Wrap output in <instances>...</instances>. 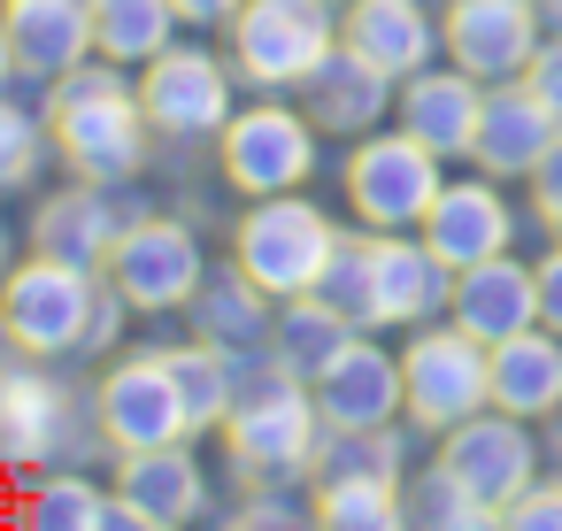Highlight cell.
<instances>
[{
    "mask_svg": "<svg viewBox=\"0 0 562 531\" xmlns=\"http://www.w3.org/2000/svg\"><path fill=\"white\" fill-rule=\"evenodd\" d=\"M232 523L262 531V523H316V485L308 477H255L232 500Z\"/></svg>",
    "mask_w": 562,
    "mask_h": 531,
    "instance_id": "d590c367",
    "label": "cell"
},
{
    "mask_svg": "<svg viewBox=\"0 0 562 531\" xmlns=\"http://www.w3.org/2000/svg\"><path fill=\"white\" fill-rule=\"evenodd\" d=\"M16 362V339H9V316H0V370H9Z\"/></svg>",
    "mask_w": 562,
    "mask_h": 531,
    "instance_id": "f6af8a7d",
    "label": "cell"
},
{
    "mask_svg": "<svg viewBox=\"0 0 562 531\" xmlns=\"http://www.w3.org/2000/svg\"><path fill=\"white\" fill-rule=\"evenodd\" d=\"M539 0H447L439 16V39H447V63H462L470 78L501 86V78H524L531 55H539Z\"/></svg>",
    "mask_w": 562,
    "mask_h": 531,
    "instance_id": "e0dca14e",
    "label": "cell"
},
{
    "mask_svg": "<svg viewBox=\"0 0 562 531\" xmlns=\"http://www.w3.org/2000/svg\"><path fill=\"white\" fill-rule=\"evenodd\" d=\"M331 47H339V0H247L224 39L247 93H301V78Z\"/></svg>",
    "mask_w": 562,
    "mask_h": 531,
    "instance_id": "8992f818",
    "label": "cell"
},
{
    "mask_svg": "<svg viewBox=\"0 0 562 531\" xmlns=\"http://www.w3.org/2000/svg\"><path fill=\"white\" fill-rule=\"evenodd\" d=\"M9 262H16V247H9V224H0V278H9Z\"/></svg>",
    "mask_w": 562,
    "mask_h": 531,
    "instance_id": "7dc6e473",
    "label": "cell"
},
{
    "mask_svg": "<svg viewBox=\"0 0 562 531\" xmlns=\"http://www.w3.org/2000/svg\"><path fill=\"white\" fill-rule=\"evenodd\" d=\"M308 385H316V408H324L331 431H362V423H401L408 416L401 347H378V331H355Z\"/></svg>",
    "mask_w": 562,
    "mask_h": 531,
    "instance_id": "9a60e30c",
    "label": "cell"
},
{
    "mask_svg": "<svg viewBox=\"0 0 562 531\" xmlns=\"http://www.w3.org/2000/svg\"><path fill=\"white\" fill-rule=\"evenodd\" d=\"M139 308L124 301V285L101 270V293H93V316H86V347L78 354H116V339H124V324H132Z\"/></svg>",
    "mask_w": 562,
    "mask_h": 531,
    "instance_id": "8d00e7d4",
    "label": "cell"
},
{
    "mask_svg": "<svg viewBox=\"0 0 562 531\" xmlns=\"http://www.w3.org/2000/svg\"><path fill=\"white\" fill-rule=\"evenodd\" d=\"M539 447H547V454H554V470H562V408H554V431H547Z\"/></svg>",
    "mask_w": 562,
    "mask_h": 531,
    "instance_id": "ee69618b",
    "label": "cell"
},
{
    "mask_svg": "<svg viewBox=\"0 0 562 531\" xmlns=\"http://www.w3.org/2000/svg\"><path fill=\"white\" fill-rule=\"evenodd\" d=\"M339 39H347L362 63H378L393 86L416 78V70H431V63L447 55L439 16L424 9V0H339Z\"/></svg>",
    "mask_w": 562,
    "mask_h": 531,
    "instance_id": "44dd1931",
    "label": "cell"
},
{
    "mask_svg": "<svg viewBox=\"0 0 562 531\" xmlns=\"http://www.w3.org/2000/svg\"><path fill=\"white\" fill-rule=\"evenodd\" d=\"M539 439H531V416H508V408H477V416H462V423H447L439 431V462L493 508V523L508 516V500L539 477Z\"/></svg>",
    "mask_w": 562,
    "mask_h": 531,
    "instance_id": "4fadbf2b",
    "label": "cell"
},
{
    "mask_svg": "<svg viewBox=\"0 0 562 531\" xmlns=\"http://www.w3.org/2000/svg\"><path fill=\"white\" fill-rule=\"evenodd\" d=\"M178 39V9L170 0H93V47L124 70L155 63Z\"/></svg>",
    "mask_w": 562,
    "mask_h": 531,
    "instance_id": "4dcf8cb0",
    "label": "cell"
},
{
    "mask_svg": "<svg viewBox=\"0 0 562 531\" xmlns=\"http://www.w3.org/2000/svg\"><path fill=\"white\" fill-rule=\"evenodd\" d=\"M554 109L524 86V78H501V86H485V109H477V147H470V162L485 170V178H531L539 170V155L554 147Z\"/></svg>",
    "mask_w": 562,
    "mask_h": 531,
    "instance_id": "cb8c5ba5",
    "label": "cell"
},
{
    "mask_svg": "<svg viewBox=\"0 0 562 531\" xmlns=\"http://www.w3.org/2000/svg\"><path fill=\"white\" fill-rule=\"evenodd\" d=\"M16 523L32 531H132L116 485L86 477V462H47L16 477Z\"/></svg>",
    "mask_w": 562,
    "mask_h": 531,
    "instance_id": "484cf974",
    "label": "cell"
},
{
    "mask_svg": "<svg viewBox=\"0 0 562 531\" xmlns=\"http://www.w3.org/2000/svg\"><path fill=\"white\" fill-rule=\"evenodd\" d=\"M16 86V47H9V16H0V93Z\"/></svg>",
    "mask_w": 562,
    "mask_h": 531,
    "instance_id": "7bdbcfd3",
    "label": "cell"
},
{
    "mask_svg": "<svg viewBox=\"0 0 562 531\" xmlns=\"http://www.w3.org/2000/svg\"><path fill=\"white\" fill-rule=\"evenodd\" d=\"M47 132H55V162L70 178H93V185H139L147 155H155V124H147V101H139V78L109 55L78 63L70 78L47 86Z\"/></svg>",
    "mask_w": 562,
    "mask_h": 531,
    "instance_id": "6da1fadb",
    "label": "cell"
},
{
    "mask_svg": "<svg viewBox=\"0 0 562 531\" xmlns=\"http://www.w3.org/2000/svg\"><path fill=\"white\" fill-rule=\"evenodd\" d=\"M416 231L431 239V255H439L447 270H470V262L508 255V239H516V208H508L501 178L477 170V178H447L439 201H431V216H424Z\"/></svg>",
    "mask_w": 562,
    "mask_h": 531,
    "instance_id": "ac0fdd59",
    "label": "cell"
},
{
    "mask_svg": "<svg viewBox=\"0 0 562 531\" xmlns=\"http://www.w3.org/2000/svg\"><path fill=\"white\" fill-rule=\"evenodd\" d=\"M447 316H454L470 339H485V347H501V339L531 331V324H539V278H531V262H516V255H493V262H470V270H454Z\"/></svg>",
    "mask_w": 562,
    "mask_h": 531,
    "instance_id": "d4e9b609",
    "label": "cell"
},
{
    "mask_svg": "<svg viewBox=\"0 0 562 531\" xmlns=\"http://www.w3.org/2000/svg\"><path fill=\"white\" fill-rule=\"evenodd\" d=\"M531 278H539V324H547V331H562V247H554V255H539V262H531Z\"/></svg>",
    "mask_w": 562,
    "mask_h": 531,
    "instance_id": "b9f144b4",
    "label": "cell"
},
{
    "mask_svg": "<svg viewBox=\"0 0 562 531\" xmlns=\"http://www.w3.org/2000/svg\"><path fill=\"white\" fill-rule=\"evenodd\" d=\"M339 185H347V208H355L362 231H416L431 216L439 185H447V155H431L401 124H378V132L347 139Z\"/></svg>",
    "mask_w": 562,
    "mask_h": 531,
    "instance_id": "5b68a950",
    "label": "cell"
},
{
    "mask_svg": "<svg viewBox=\"0 0 562 531\" xmlns=\"http://www.w3.org/2000/svg\"><path fill=\"white\" fill-rule=\"evenodd\" d=\"M531 216H539L547 231H562V132H554V147H547L539 170H531Z\"/></svg>",
    "mask_w": 562,
    "mask_h": 531,
    "instance_id": "f35d334b",
    "label": "cell"
},
{
    "mask_svg": "<svg viewBox=\"0 0 562 531\" xmlns=\"http://www.w3.org/2000/svg\"><path fill=\"white\" fill-rule=\"evenodd\" d=\"M539 16H547V32H562V0H539Z\"/></svg>",
    "mask_w": 562,
    "mask_h": 531,
    "instance_id": "bcb514c9",
    "label": "cell"
},
{
    "mask_svg": "<svg viewBox=\"0 0 562 531\" xmlns=\"http://www.w3.org/2000/svg\"><path fill=\"white\" fill-rule=\"evenodd\" d=\"M270 324H278V293H262L239 262L209 270L201 293L186 301V331H201L216 347H270Z\"/></svg>",
    "mask_w": 562,
    "mask_h": 531,
    "instance_id": "4316f807",
    "label": "cell"
},
{
    "mask_svg": "<svg viewBox=\"0 0 562 531\" xmlns=\"http://www.w3.org/2000/svg\"><path fill=\"white\" fill-rule=\"evenodd\" d=\"M316 147L324 132L308 124V109L293 93H255L232 109V124L216 132V170L239 201H262V193H301L316 178Z\"/></svg>",
    "mask_w": 562,
    "mask_h": 531,
    "instance_id": "277c9868",
    "label": "cell"
},
{
    "mask_svg": "<svg viewBox=\"0 0 562 531\" xmlns=\"http://www.w3.org/2000/svg\"><path fill=\"white\" fill-rule=\"evenodd\" d=\"M109 278L124 285V301H132L139 316H186V301H193L201 278H209L201 231H193L186 216H155V208H147V216L116 239Z\"/></svg>",
    "mask_w": 562,
    "mask_h": 531,
    "instance_id": "8fae6325",
    "label": "cell"
},
{
    "mask_svg": "<svg viewBox=\"0 0 562 531\" xmlns=\"http://www.w3.org/2000/svg\"><path fill=\"white\" fill-rule=\"evenodd\" d=\"M401 377H408V423H416V431H447V423L493 408V347L470 339L454 316L408 331Z\"/></svg>",
    "mask_w": 562,
    "mask_h": 531,
    "instance_id": "9c48e42d",
    "label": "cell"
},
{
    "mask_svg": "<svg viewBox=\"0 0 562 531\" xmlns=\"http://www.w3.org/2000/svg\"><path fill=\"white\" fill-rule=\"evenodd\" d=\"M408 416L401 423H362V431H331L324 423V447H316V462H308V485H324V477H408Z\"/></svg>",
    "mask_w": 562,
    "mask_h": 531,
    "instance_id": "f546056e",
    "label": "cell"
},
{
    "mask_svg": "<svg viewBox=\"0 0 562 531\" xmlns=\"http://www.w3.org/2000/svg\"><path fill=\"white\" fill-rule=\"evenodd\" d=\"M316 293H324L355 331H385V316H378V270H370V231H339V247H331Z\"/></svg>",
    "mask_w": 562,
    "mask_h": 531,
    "instance_id": "d6a6232c",
    "label": "cell"
},
{
    "mask_svg": "<svg viewBox=\"0 0 562 531\" xmlns=\"http://www.w3.org/2000/svg\"><path fill=\"white\" fill-rule=\"evenodd\" d=\"M170 9H178L186 32H232V16L247 9V0H170Z\"/></svg>",
    "mask_w": 562,
    "mask_h": 531,
    "instance_id": "60d3db41",
    "label": "cell"
},
{
    "mask_svg": "<svg viewBox=\"0 0 562 531\" xmlns=\"http://www.w3.org/2000/svg\"><path fill=\"white\" fill-rule=\"evenodd\" d=\"M47 147H55L47 109L16 101V93H0V193H24V185L47 170Z\"/></svg>",
    "mask_w": 562,
    "mask_h": 531,
    "instance_id": "e575fe53",
    "label": "cell"
},
{
    "mask_svg": "<svg viewBox=\"0 0 562 531\" xmlns=\"http://www.w3.org/2000/svg\"><path fill=\"white\" fill-rule=\"evenodd\" d=\"M139 78V101H147V124H155V139H170V147H193V139H216L224 124H232V86H239V70H232V55L224 47H186V39H170L155 63H139L132 70Z\"/></svg>",
    "mask_w": 562,
    "mask_h": 531,
    "instance_id": "30bf717a",
    "label": "cell"
},
{
    "mask_svg": "<svg viewBox=\"0 0 562 531\" xmlns=\"http://www.w3.org/2000/svg\"><path fill=\"white\" fill-rule=\"evenodd\" d=\"M477 109H485V78H470L462 63H431V70L401 78V93H393V124L416 132V139H424L431 155H447V162H470V147H477Z\"/></svg>",
    "mask_w": 562,
    "mask_h": 531,
    "instance_id": "d6986e66",
    "label": "cell"
},
{
    "mask_svg": "<svg viewBox=\"0 0 562 531\" xmlns=\"http://www.w3.org/2000/svg\"><path fill=\"white\" fill-rule=\"evenodd\" d=\"M139 216H147V201H139L132 185L70 178L63 193L40 201V216H32V247H40V255H63V262H78V270H109L116 239H124Z\"/></svg>",
    "mask_w": 562,
    "mask_h": 531,
    "instance_id": "5bb4252c",
    "label": "cell"
},
{
    "mask_svg": "<svg viewBox=\"0 0 562 531\" xmlns=\"http://www.w3.org/2000/svg\"><path fill=\"white\" fill-rule=\"evenodd\" d=\"M324 447V408H316V385L293 377L278 354L255 362V377L239 385L232 416H224V454H232V477L255 485V477H308Z\"/></svg>",
    "mask_w": 562,
    "mask_h": 531,
    "instance_id": "7a4b0ae2",
    "label": "cell"
},
{
    "mask_svg": "<svg viewBox=\"0 0 562 531\" xmlns=\"http://www.w3.org/2000/svg\"><path fill=\"white\" fill-rule=\"evenodd\" d=\"M501 523H516V531H539V523H562V470L554 477H531L516 500H508V516Z\"/></svg>",
    "mask_w": 562,
    "mask_h": 531,
    "instance_id": "74e56055",
    "label": "cell"
},
{
    "mask_svg": "<svg viewBox=\"0 0 562 531\" xmlns=\"http://www.w3.org/2000/svg\"><path fill=\"white\" fill-rule=\"evenodd\" d=\"M355 339V324L324 301V293H285L278 301V324H270V354L293 370V377H316L339 347Z\"/></svg>",
    "mask_w": 562,
    "mask_h": 531,
    "instance_id": "f1b7e54d",
    "label": "cell"
},
{
    "mask_svg": "<svg viewBox=\"0 0 562 531\" xmlns=\"http://www.w3.org/2000/svg\"><path fill=\"white\" fill-rule=\"evenodd\" d=\"M93 293H101V270H78L63 255H24L0 278V316H9V339L16 354L32 362H63L86 347V316H93Z\"/></svg>",
    "mask_w": 562,
    "mask_h": 531,
    "instance_id": "ba28073f",
    "label": "cell"
},
{
    "mask_svg": "<svg viewBox=\"0 0 562 531\" xmlns=\"http://www.w3.org/2000/svg\"><path fill=\"white\" fill-rule=\"evenodd\" d=\"M9 16V47H16V78L55 86L78 63H93V0H0Z\"/></svg>",
    "mask_w": 562,
    "mask_h": 531,
    "instance_id": "603a6c76",
    "label": "cell"
},
{
    "mask_svg": "<svg viewBox=\"0 0 562 531\" xmlns=\"http://www.w3.org/2000/svg\"><path fill=\"white\" fill-rule=\"evenodd\" d=\"M316 523L331 531H393L408 523V500L393 477H324L316 485Z\"/></svg>",
    "mask_w": 562,
    "mask_h": 531,
    "instance_id": "1f68e13d",
    "label": "cell"
},
{
    "mask_svg": "<svg viewBox=\"0 0 562 531\" xmlns=\"http://www.w3.org/2000/svg\"><path fill=\"white\" fill-rule=\"evenodd\" d=\"M370 270H378V316L385 331H416L447 316L454 270L431 255L424 231H370Z\"/></svg>",
    "mask_w": 562,
    "mask_h": 531,
    "instance_id": "7402d4cb",
    "label": "cell"
},
{
    "mask_svg": "<svg viewBox=\"0 0 562 531\" xmlns=\"http://www.w3.org/2000/svg\"><path fill=\"white\" fill-rule=\"evenodd\" d=\"M493 408L508 416H554L562 408V331L531 324L493 347Z\"/></svg>",
    "mask_w": 562,
    "mask_h": 531,
    "instance_id": "83f0119b",
    "label": "cell"
},
{
    "mask_svg": "<svg viewBox=\"0 0 562 531\" xmlns=\"http://www.w3.org/2000/svg\"><path fill=\"white\" fill-rule=\"evenodd\" d=\"M331 247H339V224L308 201V185H301V193H262V201H247L239 224H232V262H239L262 293H278V301H285V293H316Z\"/></svg>",
    "mask_w": 562,
    "mask_h": 531,
    "instance_id": "52a82bcc",
    "label": "cell"
},
{
    "mask_svg": "<svg viewBox=\"0 0 562 531\" xmlns=\"http://www.w3.org/2000/svg\"><path fill=\"white\" fill-rule=\"evenodd\" d=\"M393 93H401V86L339 39V47L301 78V93H293V101L308 109V124H316L324 139H362V132H378V124L393 116Z\"/></svg>",
    "mask_w": 562,
    "mask_h": 531,
    "instance_id": "ffe728a7",
    "label": "cell"
},
{
    "mask_svg": "<svg viewBox=\"0 0 562 531\" xmlns=\"http://www.w3.org/2000/svg\"><path fill=\"white\" fill-rule=\"evenodd\" d=\"M109 485H116V500H124L132 531H178V523L209 516V470H201L193 439H170V447H132V454H116Z\"/></svg>",
    "mask_w": 562,
    "mask_h": 531,
    "instance_id": "2e32d148",
    "label": "cell"
},
{
    "mask_svg": "<svg viewBox=\"0 0 562 531\" xmlns=\"http://www.w3.org/2000/svg\"><path fill=\"white\" fill-rule=\"evenodd\" d=\"M93 416H101L109 454L193 439V416H186V393H178V377H170L162 347H139V354L109 362V370H101V385H93Z\"/></svg>",
    "mask_w": 562,
    "mask_h": 531,
    "instance_id": "7c38bea8",
    "label": "cell"
},
{
    "mask_svg": "<svg viewBox=\"0 0 562 531\" xmlns=\"http://www.w3.org/2000/svg\"><path fill=\"white\" fill-rule=\"evenodd\" d=\"M401 500H408V523H439V531H477V523H493V508H485L439 454L401 477Z\"/></svg>",
    "mask_w": 562,
    "mask_h": 531,
    "instance_id": "836d02e7",
    "label": "cell"
},
{
    "mask_svg": "<svg viewBox=\"0 0 562 531\" xmlns=\"http://www.w3.org/2000/svg\"><path fill=\"white\" fill-rule=\"evenodd\" d=\"M524 86L554 109V124H562V32H547L539 39V55H531V70H524Z\"/></svg>",
    "mask_w": 562,
    "mask_h": 531,
    "instance_id": "ab89813d",
    "label": "cell"
},
{
    "mask_svg": "<svg viewBox=\"0 0 562 531\" xmlns=\"http://www.w3.org/2000/svg\"><path fill=\"white\" fill-rule=\"evenodd\" d=\"M101 439V416H93V393L63 385L47 362L16 354L0 370V470L24 477V470H47V462H86Z\"/></svg>",
    "mask_w": 562,
    "mask_h": 531,
    "instance_id": "3957f363",
    "label": "cell"
}]
</instances>
